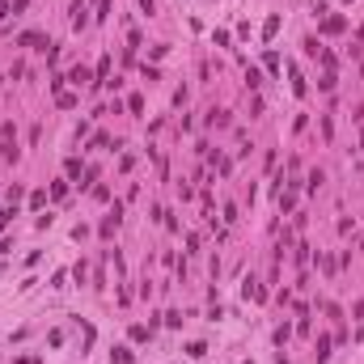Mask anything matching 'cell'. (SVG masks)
<instances>
[{
	"instance_id": "cell-1",
	"label": "cell",
	"mask_w": 364,
	"mask_h": 364,
	"mask_svg": "<svg viewBox=\"0 0 364 364\" xmlns=\"http://www.w3.org/2000/svg\"><path fill=\"white\" fill-rule=\"evenodd\" d=\"M114 364H132V351H127V347H114Z\"/></svg>"
},
{
	"instance_id": "cell-2",
	"label": "cell",
	"mask_w": 364,
	"mask_h": 364,
	"mask_svg": "<svg viewBox=\"0 0 364 364\" xmlns=\"http://www.w3.org/2000/svg\"><path fill=\"white\" fill-rule=\"evenodd\" d=\"M326 356H331V339L322 335V339H318V360H326Z\"/></svg>"
}]
</instances>
